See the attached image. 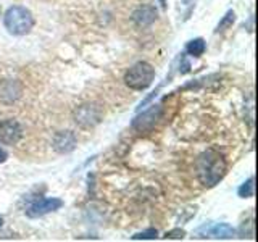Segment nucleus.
Returning <instances> with one entry per match:
<instances>
[{"label":"nucleus","mask_w":258,"mask_h":242,"mask_svg":"<svg viewBox=\"0 0 258 242\" xmlns=\"http://www.w3.org/2000/svg\"><path fill=\"white\" fill-rule=\"evenodd\" d=\"M196 169H197V177L202 183V186L213 188V186H216L226 176L228 163H226V158L223 157V153L213 149H208L199 155L196 161Z\"/></svg>","instance_id":"1"},{"label":"nucleus","mask_w":258,"mask_h":242,"mask_svg":"<svg viewBox=\"0 0 258 242\" xmlns=\"http://www.w3.org/2000/svg\"><path fill=\"white\" fill-rule=\"evenodd\" d=\"M4 24L7 31L13 36H24L34 28V16L31 10L21 5H13L7 10L4 16Z\"/></svg>","instance_id":"2"},{"label":"nucleus","mask_w":258,"mask_h":242,"mask_svg":"<svg viewBox=\"0 0 258 242\" xmlns=\"http://www.w3.org/2000/svg\"><path fill=\"white\" fill-rule=\"evenodd\" d=\"M153 79H155V68L147 62H139L126 71L124 84L134 91H145L152 86Z\"/></svg>","instance_id":"3"},{"label":"nucleus","mask_w":258,"mask_h":242,"mask_svg":"<svg viewBox=\"0 0 258 242\" xmlns=\"http://www.w3.org/2000/svg\"><path fill=\"white\" fill-rule=\"evenodd\" d=\"M76 125L83 129H92L103 119V108L99 103H83L73 113Z\"/></svg>","instance_id":"4"},{"label":"nucleus","mask_w":258,"mask_h":242,"mask_svg":"<svg viewBox=\"0 0 258 242\" xmlns=\"http://www.w3.org/2000/svg\"><path fill=\"white\" fill-rule=\"evenodd\" d=\"M161 115H163V108L161 105H155L153 103L150 108L144 110L142 113H139L131 123V128L136 133H150L153 128L158 125V121L161 119Z\"/></svg>","instance_id":"5"},{"label":"nucleus","mask_w":258,"mask_h":242,"mask_svg":"<svg viewBox=\"0 0 258 242\" xmlns=\"http://www.w3.org/2000/svg\"><path fill=\"white\" fill-rule=\"evenodd\" d=\"M23 94V84L16 79L0 81V105H12L20 99Z\"/></svg>","instance_id":"6"},{"label":"nucleus","mask_w":258,"mask_h":242,"mask_svg":"<svg viewBox=\"0 0 258 242\" xmlns=\"http://www.w3.org/2000/svg\"><path fill=\"white\" fill-rule=\"evenodd\" d=\"M23 137V128L16 119L0 121V142L5 145L18 144Z\"/></svg>","instance_id":"7"},{"label":"nucleus","mask_w":258,"mask_h":242,"mask_svg":"<svg viewBox=\"0 0 258 242\" xmlns=\"http://www.w3.org/2000/svg\"><path fill=\"white\" fill-rule=\"evenodd\" d=\"M61 207H63V200L61 199H56V197L42 199V200L34 202V204H32L26 210V215L29 218H40V216H44V215L56 212V210H60Z\"/></svg>","instance_id":"8"},{"label":"nucleus","mask_w":258,"mask_h":242,"mask_svg":"<svg viewBox=\"0 0 258 242\" xmlns=\"http://www.w3.org/2000/svg\"><path fill=\"white\" fill-rule=\"evenodd\" d=\"M76 145H78V139L75 133L71 131H58L53 136L52 147L58 153H71L76 149Z\"/></svg>","instance_id":"9"},{"label":"nucleus","mask_w":258,"mask_h":242,"mask_svg":"<svg viewBox=\"0 0 258 242\" xmlns=\"http://www.w3.org/2000/svg\"><path fill=\"white\" fill-rule=\"evenodd\" d=\"M133 21L137 24V26L145 28V26H150L157 21L158 18V13H157V8L152 7V5H142L139 8H136L134 13H133Z\"/></svg>","instance_id":"10"},{"label":"nucleus","mask_w":258,"mask_h":242,"mask_svg":"<svg viewBox=\"0 0 258 242\" xmlns=\"http://www.w3.org/2000/svg\"><path fill=\"white\" fill-rule=\"evenodd\" d=\"M202 229H205V236L202 237H215V239H232L236 236V229L232 228L228 223H218L212 226L210 229H207V226H204Z\"/></svg>","instance_id":"11"},{"label":"nucleus","mask_w":258,"mask_h":242,"mask_svg":"<svg viewBox=\"0 0 258 242\" xmlns=\"http://www.w3.org/2000/svg\"><path fill=\"white\" fill-rule=\"evenodd\" d=\"M205 48H207L205 40L202 37H197V39L189 40L187 45H185V52L192 56H196V58H199V56H202L205 53Z\"/></svg>","instance_id":"12"},{"label":"nucleus","mask_w":258,"mask_h":242,"mask_svg":"<svg viewBox=\"0 0 258 242\" xmlns=\"http://www.w3.org/2000/svg\"><path fill=\"white\" fill-rule=\"evenodd\" d=\"M234 21H236V12H234V10H228V12H226V15L220 20V23H218L215 32H224L226 29L232 28Z\"/></svg>","instance_id":"13"},{"label":"nucleus","mask_w":258,"mask_h":242,"mask_svg":"<svg viewBox=\"0 0 258 242\" xmlns=\"http://www.w3.org/2000/svg\"><path fill=\"white\" fill-rule=\"evenodd\" d=\"M255 179H253V176H250L248 179L240 186L237 194H239V197L242 199H250V197H253L255 196Z\"/></svg>","instance_id":"14"},{"label":"nucleus","mask_w":258,"mask_h":242,"mask_svg":"<svg viewBox=\"0 0 258 242\" xmlns=\"http://www.w3.org/2000/svg\"><path fill=\"white\" fill-rule=\"evenodd\" d=\"M158 237V231L155 228H149L142 232H137L133 236V240H153Z\"/></svg>","instance_id":"15"},{"label":"nucleus","mask_w":258,"mask_h":242,"mask_svg":"<svg viewBox=\"0 0 258 242\" xmlns=\"http://www.w3.org/2000/svg\"><path fill=\"white\" fill-rule=\"evenodd\" d=\"M184 236H185V231L181 228H176L173 231H168L165 234V239H184Z\"/></svg>","instance_id":"16"},{"label":"nucleus","mask_w":258,"mask_h":242,"mask_svg":"<svg viewBox=\"0 0 258 242\" xmlns=\"http://www.w3.org/2000/svg\"><path fill=\"white\" fill-rule=\"evenodd\" d=\"M7 160H8V153H7V150L0 147V163H5Z\"/></svg>","instance_id":"17"},{"label":"nucleus","mask_w":258,"mask_h":242,"mask_svg":"<svg viewBox=\"0 0 258 242\" xmlns=\"http://www.w3.org/2000/svg\"><path fill=\"white\" fill-rule=\"evenodd\" d=\"M158 2H160V5H161V7L166 8V0H158Z\"/></svg>","instance_id":"18"},{"label":"nucleus","mask_w":258,"mask_h":242,"mask_svg":"<svg viewBox=\"0 0 258 242\" xmlns=\"http://www.w3.org/2000/svg\"><path fill=\"white\" fill-rule=\"evenodd\" d=\"M2 224H4V220H2V218H0V228H2Z\"/></svg>","instance_id":"19"},{"label":"nucleus","mask_w":258,"mask_h":242,"mask_svg":"<svg viewBox=\"0 0 258 242\" xmlns=\"http://www.w3.org/2000/svg\"><path fill=\"white\" fill-rule=\"evenodd\" d=\"M0 13H2V8H0Z\"/></svg>","instance_id":"20"}]
</instances>
